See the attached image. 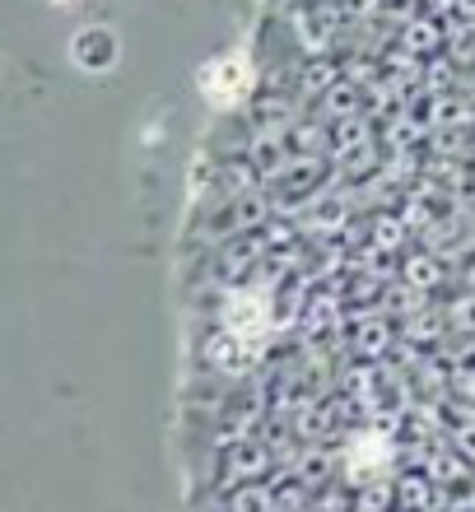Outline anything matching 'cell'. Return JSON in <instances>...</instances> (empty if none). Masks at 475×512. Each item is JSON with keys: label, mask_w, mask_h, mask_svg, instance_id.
I'll return each mask as SVG.
<instances>
[{"label": "cell", "mask_w": 475, "mask_h": 512, "mask_svg": "<svg viewBox=\"0 0 475 512\" xmlns=\"http://www.w3.org/2000/svg\"><path fill=\"white\" fill-rule=\"evenodd\" d=\"M229 508L233 512H271V499H266V489H261V485H247L243 494L229 503Z\"/></svg>", "instance_id": "5"}, {"label": "cell", "mask_w": 475, "mask_h": 512, "mask_svg": "<svg viewBox=\"0 0 475 512\" xmlns=\"http://www.w3.org/2000/svg\"><path fill=\"white\" fill-rule=\"evenodd\" d=\"M196 89L219 112L243 108L247 98H252V89H257V61L247 52H215L196 70Z\"/></svg>", "instance_id": "1"}, {"label": "cell", "mask_w": 475, "mask_h": 512, "mask_svg": "<svg viewBox=\"0 0 475 512\" xmlns=\"http://www.w3.org/2000/svg\"><path fill=\"white\" fill-rule=\"evenodd\" d=\"M354 103H359V94H354V84H340V89H331L326 94V108H331V117H354Z\"/></svg>", "instance_id": "4"}, {"label": "cell", "mask_w": 475, "mask_h": 512, "mask_svg": "<svg viewBox=\"0 0 475 512\" xmlns=\"http://www.w3.org/2000/svg\"><path fill=\"white\" fill-rule=\"evenodd\" d=\"M66 56L80 75H112V70L122 66V38H117L112 24H84V28H75Z\"/></svg>", "instance_id": "2"}, {"label": "cell", "mask_w": 475, "mask_h": 512, "mask_svg": "<svg viewBox=\"0 0 475 512\" xmlns=\"http://www.w3.org/2000/svg\"><path fill=\"white\" fill-rule=\"evenodd\" d=\"M224 331L238 340H257L266 336V308H261L257 298H229V308H224Z\"/></svg>", "instance_id": "3"}, {"label": "cell", "mask_w": 475, "mask_h": 512, "mask_svg": "<svg viewBox=\"0 0 475 512\" xmlns=\"http://www.w3.org/2000/svg\"><path fill=\"white\" fill-rule=\"evenodd\" d=\"M47 5H80V0H47Z\"/></svg>", "instance_id": "6"}]
</instances>
